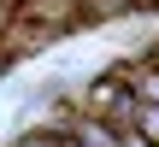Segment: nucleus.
<instances>
[{
  "mask_svg": "<svg viewBox=\"0 0 159 147\" xmlns=\"http://www.w3.org/2000/svg\"><path fill=\"white\" fill-rule=\"evenodd\" d=\"M65 136L77 147H124V130H118V124H106V118H94V112H83V106H77V118H71Z\"/></svg>",
  "mask_w": 159,
  "mask_h": 147,
  "instance_id": "nucleus-1",
  "label": "nucleus"
},
{
  "mask_svg": "<svg viewBox=\"0 0 159 147\" xmlns=\"http://www.w3.org/2000/svg\"><path fill=\"white\" fill-rule=\"evenodd\" d=\"M124 77H130V88H136V100L142 106H159V59L142 47V59H130L124 65Z\"/></svg>",
  "mask_w": 159,
  "mask_h": 147,
  "instance_id": "nucleus-2",
  "label": "nucleus"
},
{
  "mask_svg": "<svg viewBox=\"0 0 159 147\" xmlns=\"http://www.w3.org/2000/svg\"><path fill=\"white\" fill-rule=\"evenodd\" d=\"M130 130H136V136H148V141L159 147V106H142V112H136V124H130Z\"/></svg>",
  "mask_w": 159,
  "mask_h": 147,
  "instance_id": "nucleus-3",
  "label": "nucleus"
},
{
  "mask_svg": "<svg viewBox=\"0 0 159 147\" xmlns=\"http://www.w3.org/2000/svg\"><path fill=\"white\" fill-rule=\"evenodd\" d=\"M12 147H65V136L59 130H30V136H18Z\"/></svg>",
  "mask_w": 159,
  "mask_h": 147,
  "instance_id": "nucleus-4",
  "label": "nucleus"
},
{
  "mask_svg": "<svg viewBox=\"0 0 159 147\" xmlns=\"http://www.w3.org/2000/svg\"><path fill=\"white\" fill-rule=\"evenodd\" d=\"M124 147H153L148 136H136V130H124Z\"/></svg>",
  "mask_w": 159,
  "mask_h": 147,
  "instance_id": "nucleus-5",
  "label": "nucleus"
},
{
  "mask_svg": "<svg viewBox=\"0 0 159 147\" xmlns=\"http://www.w3.org/2000/svg\"><path fill=\"white\" fill-rule=\"evenodd\" d=\"M65 147H77V141H71V136H65Z\"/></svg>",
  "mask_w": 159,
  "mask_h": 147,
  "instance_id": "nucleus-6",
  "label": "nucleus"
}]
</instances>
